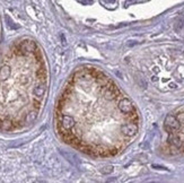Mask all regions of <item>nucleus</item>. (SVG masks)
I'll use <instances>...</instances> for the list:
<instances>
[{
  "label": "nucleus",
  "instance_id": "nucleus-16",
  "mask_svg": "<svg viewBox=\"0 0 184 183\" xmlns=\"http://www.w3.org/2000/svg\"><path fill=\"white\" fill-rule=\"evenodd\" d=\"M182 147H183V149H184V142L182 144Z\"/></svg>",
  "mask_w": 184,
  "mask_h": 183
},
{
  "label": "nucleus",
  "instance_id": "nucleus-15",
  "mask_svg": "<svg viewBox=\"0 0 184 183\" xmlns=\"http://www.w3.org/2000/svg\"><path fill=\"white\" fill-rule=\"evenodd\" d=\"M106 1H115V0H106Z\"/></svg>",
  "mask_w": 184,
  "mask_h": 183
},
{
  "label": "nucleus",
  "instance_id": "nucleus-12",
  "mask_svg": "<svg viewBox=\"0 0 184 183\" xmlns=\"http://www.w3.org/2000/svg\"><path fill=\"white\" fill-rule=\"evenodd\" d=\"M35 118H36V114H35V113H29L28 118H27V121H28V122H32Z\"/></svg>",
  "mask_w": 184,
  "mask_h": 183
},
{
  "label": "nucleus",
  "instance_id": "nucleus-14",
  "mask_svg": "<svg viewBox=\"0 0 184 183\" xmlns=\"http://www.w3.org/2000/svg\"><path fill=\"white\" fill-rule=\"evenodd\" d=\"M112 171H113L112 166H106V167H104V170H103V173H111Z\"/></svg>",
  "mask_w": 184,
  "mask_h": 183
},
{
  "label": "nucleus",
  "instance_id": "nucleus-10",
  "mask_svg": "<svg viewBox=\"0 0 184 183\" xmlns=\"http://www.w3.org/2000/svg\"><path fill=\"white\" fill-rule=\"evenodd\" d=\"M115 94H116V92H115V86H114V88H111L110 91L106 92V95H107L109 98H113L115 96Z\"/></svg>",
  "mask_w": 184,
  "mask_h": 183
},
{
  "label": "nucleus",
  "instance_id": "nucleus-8",
  "mask_svg": "<svg viewBox=\"0 0 184 183\" xmlns=\"http://www.w3.org/2000/svg\"><path fill=\"white\" fill-rule=\"evenodd\" d=\"M44 92H45V87H44V86H37V87L34 88V94H35V96H37V97L43 96V95H44Z\"/></svg>",
  "mask_w": 184,
  "mask_h": 183
},
{
  "label": "nucleus",
  "instance_id": "nucleus-3",
  "mask_svg": "<svg viewBox=\"0 0 184 183\" xmlns=\"http://www.w3.org/2000/svg\"><path fill=\"white\" fill-rule=\"evenodd\" d=\"M121 131L125 135V136H135L137 132H138V127L137 124L135 123H128V124H124L122 128H121Z\"/></svg>",
  "mask_w": 184,
  "mask_h": 183
},
{
  "label": "nucleus",
  "instance_id": "nucleus-2",
  "mask_svg": "<svg viewBox=\"0 0 184 183\" xmlns=\"http://www.w3.org/2000/svg\"><path fill=\"white\" fill-rule=\"evenodd\" d=\"M119 109L123 113H131L133 111V104L128 98H122L119 102Z\"/></svg>",
  "mask_w": 184,
  "mask_h": 183
},
{
  "label": "nucleus",
  "instance_id": "nucleus-9",
  "mask_svg": "<svg viewBox=\"0 0 184 183\" xmlns=\"http://www.w3.org/2000/svg\"><path fill=\"white\" fill-rule=\"evenodd\" d=\"M183 24H184V16L182 18H179V21L176 22V24H175V29H176V31H180V29L182 28Z\"/></svg>",
  "mask_w": 184,
  "mask_h": 183
},
{
  "label": "nucleus",
  "instance_id": "nucleus-5",
  "mask_svg": "<svg viewBox=\"0 0 184 183\" xmlns=\"http://www.w3.org/2000/svg\"><path fill=\"white\" fill-rule=\"evenodd\" d=\"M62 126L66 128V129H70L71 127H73V124H75V120L69 116V115H65L63 118H62Z\"/></svg>",
  "mask_w": 184,
  "mask_h": 183
},
{
  "label": "nucleus",
  "instance_id": "nucleus-7",
  "mask_svg": "<svg viewBox=\"0 0 184 183\" xmlns=\"http://www.w3.org/2000/svg\"><path fill=\"white\" fill-rule=\"evenodd\" d=\"M22 47H23V50H25V51H28V52H29V51H33V50H34L35 44H34L33 42H31V41H27V42L23 43Z\"/></svg>",
  "mask_w": 184,
  "mask_h": 183
},
{
  "label": "nucleus",
  "instance_id": "nucleus-17",
  "mask_svg": "<svg viewBox=\"0 0 184 183\" xmlns=\"http://www.w3.org/2000/svg\"><path fill=\"white\" fill-rule=\"evenodd\" d=\"M183 132H184V129H183Z\"/></svg>",
  "mask_w": 184,
  "mask_h": 183
},
{
  "label": "nucleus",
  "instance_id": "nucleus-11",
  "mask_svg": "<svg viewBox=\"0 0 184 183\" xmlns=\"http://www.w3.org/2000/svg\"><path fill=\"white\" fill-rule=\"evenodd\" d=\"M6 19H7V22H8V25H9L11 28H17V26H16V25H14V23L11 22V19H10L8 16H6Z\"/></svg>",
  "mask_w": 184,
  "mask_h": 183
},
{
  "label": "nucleus",
  "instance_id": "nucleus-6",
  "mask_svg": "<svg viewBox=\"0 0 184 183\" xmlns=\"http://www.w3.org/2000/svg\"><path fill=\"white\" fill-rule=\"evenodd\" d=\"M9 73H10V70H9L8 67H2V68L0 69V80L8 78Z\"/></svg>",
  "mask_w": 184,
  "mask_h": 183
},
{
  "label": "nucleus",
  "instance_id": "nucleus-13",
  "mask_svg": "<svg viewBox=\"0 0 184 183\" xmlns=\"http://www.w3.org/2000/svg\"><path fill=\"white\" fill-rule=\"evenodd\" d=\"M153 168H156V170H164V171H168V168H166V167H164V166L156 165V164H154V165H153Z\"/></svg>",
  "mask_w": 184,
  "mask_h": 183
},
{
  "label": "nucleus",
  "instance_id": "nucleus-1",
  "mask_svg": "<svg viewBox=\"0 0 184 183\" xmlns=\"http://www.w3.org/2000/svg\"><path fill=\"white\" fill-rule=\"evenodd\" d=\"M164 126H165V129L169 132H173L175 130H179L181 128V123L180 121L174 116V115H167L165 118V121H164Z\"/></svg>",
  "mask_w": 184,
  "mask_h": 183
},
{
  "label": "nucleus",
  "instance_id": "nucleus-4",
  "mask_svg": "<svg viewBox=\"0 0 184 183\" xmlns=\"http://www.w3.org/2000/svg\"><path fill=\"white\" fill-rule=\"evenodd\" d=\"M167 141H168V144H171L172 146H174V147H181L182 146V141H181V139L177 137L176 135H169L168 136V139H167Z\"/></svg>",
  "mask_w": 184,
  "mask_h": 183
}]
</instances>
